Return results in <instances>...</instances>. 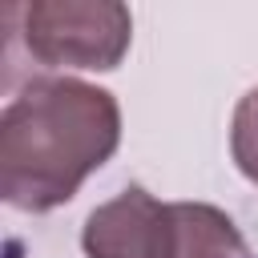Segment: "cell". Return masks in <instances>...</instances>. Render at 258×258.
<instances>
[{"label": "cell", "instance_id": "6da1fadb", "mask_svg": "<svg viewBox=\"0 0 258 258\" xmlns=\"http://www.w3.org/2000/svg\"><path fill=\"white\" fill-rule=\"evenodd\" d=\"M121 145V109L109 89L48 77L24 85L0 117V194L12 210L48 214Z\"/></svg>", "mask_w": 258, "mask_h": 258}, {"label": "cell", "instance_id": "5b68a950", "mask_svg": "<svg viewBox=\"0 0 258 258\" xmlns=\"http://www.w3.org/2000/svg\"><path fill=\"white\" fill-rule=\"evenodd\" d=\"M230 153L246 181L258 185V89H250L230 121Z\"/></svg>", "mask_w": 258, "mask_h": 258}, {"label": "cell", "instance_id": "277c9868", "mask_svg": "<svg viewBox=\"0 0 258 258\" xmlns=\"http://www.w3.org/2000/svg\"><path fill=\"white\" fill-rule=\"evenodd\" d=\"M173 258H258L234 218L210 202H173Z\"/></svg>", "mask_w": 258, "mask_h": 258}, {"label": "cell", "instance_id": "7a4b0ae2", "mask_svg": "<svg viewBox=\"0 0 258 258\" xmlns=\"http://www.w3.org/2000/svg\"><path fill=\"white\" fill-rule=\"evenodd\" d=\"M20 40L44 69L121 64L133 40V16L117 0H32L20 8Z\"/></svg>", "mask_w": 258, "mask_h": 258}, {"label": "cell", "instance_id": "3957f363", "mask_svg": "<svg viewBox=\"0 0 258 258\" xmlns=\"http://www.w3.org/2000/svg\"><path fill=\"white\" fill-rule=\"evenodd\" d=\"M81 246L89 258H173V202L125 185L85 218Z\"/></svg>", "mask_w": 258, "mask_h": 258}]
</instances>
